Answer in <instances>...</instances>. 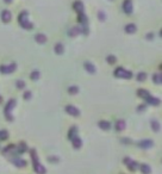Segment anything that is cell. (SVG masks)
Listing matches in <instances>:
<instances>
[{
  "label": "cell",
  "mask_w": 162,
  "mask_h": 174,
  "mask_svg": "<svg viewBox=\"0 0 162 174\" xmlns=\"http://www.w3.org/2000/svg\"><path fill=\"white\" fill-rule=\"evenodd\" d=\"M18 22H19V24L22 25V27H24L25 30H31V29L34 27L32 23L29 22V14H27L26 11H23V12L18 16Z\"/></svg>",
  "instance_id": "1"
},
{
  "label": "cell",
  "mask_w": 162,
  "mask_h": 174,
  "mask_svg": "<svg viewBox=\"0 0 162 174\" xmlns=\"http://www.w3.org/2000/svg\"><path fill=\"white\" fill-rule=\"evenodd\" d=\"M16 103H17L16 99H11V100H9L7 105L5 106V117H6V119H7L9 122H12V121H13V117H12V110L14 109Z\"/></svg>",
  "instance_id": "2"
},
{
  "label": "cell",
  "mask_w": 162,
  "mask_h": 174,
  "mask_svg": "<svg viewBox=\"0 0 162 174\" xmlns=\"http://www.w3.org/2000/svg\"><path fill=\"white\" fill-rule=\"evenodd\" d=\"M31 156H32V161H34V167H35L36 173H38V174H45V168L38 162L37 156H36V152H35V150H32V152H31Z\"/></svg>",
  "instance_id": "3"
},
{
  "label": "cell",
  "mask_w": 162,
  "mask_h": 174,
  "mask_svg": "<svg viewBox=\"0 0 162 174\" xmlns=\"http://www.w3.org/2000/svg\"><path fill=\"white\" fill-rule=\"evenodd\" d=\"M114 75H116L117 78H119V79H131V76H132L131 72H129V70L124 69L123 67L117 68L116 72H114Z\"/></svg>",
  "instance_id": "4"
},
{
  "label": "cell",
  "mask_w": 162,
  "mask_h": 174,
  "mask_svg": "<svg viewBox=\"0 0 162 174\" xmlns=\"http://www.w3.org/2000/svg\"><path fill=\"white\" fill-rule=\"evenodd\" d=\"M16 68H17L16 63L3 65V66H0V73H3V74H10V73H13L16 70Z\"/></svg>",
  "instance_id": "5"
},
{
  "label": "cell",
  "mask_w": 162,
  "mask_h": 174,
  "mask_svg": "<svg viewBox=\"0 0 162 174\" xmlns=\"http://www.w3.org/2000/svg\"><path fill=\"white\" fill-rule=\"evenodd\" d=\"M64 110H66L67 113H69L71 116H73V117H79V116H80V111H79V109H76V107L73 106V105H67Z\"/></svg>",
  "instance_id": "6"
},
{
  "label": "cell",
  "mask_w": 162,
  "mask_h": 174,
  "mask_svg": "<svg viewBox=\"0 0 162 174\" xmlns=\"http://www.w3.org/2000/svg\"><path fill=\"white\" fill-rule=\"evenodd\" d=\"M132 1L131 0H125V1L123 3V11L127 14H130L132 12Z\"/></svg>",
  "instance_id": "7"
},
{
  "label": "cell",
  "mask_w": 162,
  "mask_h": 174,
  "mask_svg": "<svg viewBox=\"0 0 162 174\" xmlns=\"http://www.w3.org/2000/svg\"><path fill=\"white\" fill-rule=\"evenodd\" d=\"M138 146H140L141 148L148 149V148H151V147L154 146V142L150 141V139H143V141H141V142L138 143Z\"/></svg>",
  "instance_id": "8"
},
{
  "label": "cell",
  "mask_w": 162,
  "mask_h": 174,
  "mask_svg": "<svg viewBox=\"0 0 162 174\" xmlns=\"http://www.w3.org/2000/svg\"><path fill=\"white\" fill-rule=\"evenodd\" d=\"M80 34H82V29L80 26H74V27L71 29V31H69V36L71 37H76Z\"/></svg>",
  "instance_id": "9"
},
{
  "label": "cell",
  "mask_w": 162,
  "mask_h": 174,
  "mask_svg": "<svg viewBox=\"0 0 162 174\" xmlns=\"http://www.w3.org/2000/svg\"><path fill=\"white\" fill-rule=\"evenodd\" d=\"M124 162L127 165V167H129V169H130V170H136V169H137V163H136L135 161L130 160L129 157H126V159L124 160Z\"/></svg>",
  "instance_id": "10"
},
{
  "label": "cell",
  "mask_w": 162,
  "mask_h": 174,
  "mask_svg": "<svg viewBox=\"0 0 162 174\" xmlns=\"http://www.w3.org/2000/svg\"><path fill=\"white\" fill-rule=\"evenodd\" d=\"M11 17H12V14H11V12H10V11L5 10V11H3V12H1V19H3V22H4V23H9V22L11 20Z\"/></svg>",
  "instance_id": "11"
},
{
  "label": "cell",
  "mask_w": 162,
  "mask_h": 174,
  "mask_svg": "<svg viewBox=\"0 0 162 174\" xmlns=\"http://www.w3.org/2000/svg\"><path fill=\"white\" fill-rule=\"evenodd\" d=\"M145 101H147V104H149V105H155V106L160 105V99H157V98H155V97H151V96H149V97L145 99Z\"/></svg>",
  "instance_id": "12"
},
{
  "label": "cell",
  "mask_w": 162,
  "mask_h": 174,
  "mask_svg": "<svg viewBox=\"0 0 162 174\" xmlns=\"http://www.w3.org/2000/svg\"><path fill=\"white\" fill-rule=\"evenodd\" d=\"M35 41H36L37 43H40V44H43V43L47 42V36H45L44 34H37V35L35 36Z\"/></svg>",
  "instance_id": "13"
},
{
  "label": "cell",
  "mask_w": 162,
  "mask_h": 174,
  "mask_svg": "<svg viewBox=\"0 0 162 174\" xmlns=\"http://www.w3.org/2000/svg\"><path fill=\"white\" fill-rule=\"evenodd\" d=\"M72 142H73V147H74L75 149L81 148V146H82V141H81L78 136H75L74 138H72Z\"/></svg>",
  "instance_id": "14"
},
{
  "label": "cell",
  "mask_w": 162,
  "mask_h": 174,
  "mask_svg": "<svg viewBox=\"0 0 162 174\" xmlns=\"http://www.w3.org/2000/svg\"><path fill=\"white\" fill-rule=\"evenodd\" d=\"M74 10L80 14V13H84V4L81 1H75L74 3Z\"/></svg>",
  "instance_id": "15"
},
{
  "label": "cell",
  "mask_w": 162,
  "mask_h": 174,
  "mask_svg": "<svg viewBox=\"0 0 162 174\" xmlns=\"http://www.w3.org/2000/svg\"><path fill=\"white\" fill-rule=\"evenodd\" d=\"M54 50H55V52H56V54L62 55V54H63V51H64V47H63V44H62V43H56V44H55Z\"/></svg>",
  "instance_id": "16"
},
{
  "label": "cell",
  "mask_w": 162,
  "mask_h": 174,
  "mask_svg": "<svg viewBox=\"0 0 162 174\" xmlns=\"http://www.w3.org/2000/svg\"><path fill=\"white\" fill-rule=\"evenodd\" d=\"M136 25L135 24H127L126 26H125V31L127 32V34H134V32H136Z\"/></svg>",
  "instance_id": "17"
},
{
  "label": "cell",
  "mask_w": 162,
  "mask_h": 174,
  "mask_svg": "<svg viewBox=\"0 0 162 174\" xmlns=\"http://www.w3.org/2000/svg\"><path fill=\"white\" fill-rule=\"evenodd\" d=\"M85 69H86L88 73H91V74L95 73V67H94L91 62H85Z\"/></svg>",
  "instance_id": "18"
},
{
  "label": "cell",
  "mask_w": 162,
  "mask_h": 174,
  "mask_svg": "<svg viewBox=\"0 0 162 174\" xmlns=\"http://www.w3.org/2000/svg\"><path fill=\"white\" fill-rule=\"evenodd\" d=\"M124 129H125V122H124L123 119L117 121V123H116V130H117V131H122V130H124Z\"/></svg>",
  "instance_id": "19"
},
{
  "label": "cell",
  "mask_w": 162,
  "mask_h": 174,
  "mask_svg": "<svg viewBox=\"0 0 162 174\" xmlns=\"http://www.w3.org/2000/svg\"><path fill=\"white\" fill-rule=\"evenodd\" d=\"M137 94H138V97H140V98H143L144 100H145V99H147V98L150 96L148 91H145V90H142V88L137 91Z\"/></svg>",
  "instance_id": "20"
},
{
  "label": "cell",
  "mask_w": 162,
  "mask_h": 174,
  "mask_svg": "<svg viewBox=\"0 0 162 174\" xmlns=\"http://www.w3.org/2000/svg\"><path fill=\"white\" fill-rule=\"evenodd\" d=\"M99 127H100V129H103V130H109V129L111 128V124H110L107 121H100V122H99Z\"/></svg>",
  "instance_id": "21"
},
{
  "label": "cell",
  "mask_w": 162,
  "mask_h": 174,
  "mask_svg": "<svg viewBox=\"0 0 162 174\" xmlns=\"http://www.w3.org/2000/svg\"><path fill=\"white\" fill-rule=\"evenodd\" d=\"M153 81L156 85H161V82H162V75L161 74H154L153 75Z\"/></svg>",
  "instance_id": "22"
},
{
  "label": "cell",
  "mask_w": 162,
  "mask_h": 174,
  "mask_svg": "<svg viewBox=\"0 0 162 174\" xmlns=\"http://www.w3.org/2000/svg\"><path fill=\"white\" fill-rule=\"evenodd\" d=\"M76 132H78V128L76 127H72L71 128V130H69V134H68V137L72 139V138H74L75 136H76Z\"/></svg>",
  "instance_id": "23"
},
{
  "label": "cell",
  "mask_w": 162,
  "mask_h": 174,
  "mask_svg": "<svg viewBox=\"0 0 162 174\" xmlns=\"http://www.w3.org/2000/svg\"><path fill=\"white\" fill-rule=\"evenodd\" d=\"M151 129L155 132H158L160 131V123L157 121H151Z\"/></svg>",
  "instance_id": "24"
},
{
  "label": "cell",
  "mask_w": 162,
  "mask_h": 174,
  "mask_svg": "<svg viewBox=\"0 0 162 174\" xmlns=\"http://www.w3.org/2000/svg\"><path fill=\"white\" fill-rule=\"evenodd\" d=\"M141 170H142L143 174H150V172H151V169H150V167L148 165H142L141 166Z\"/></svg>",
  "instance_id": "25"
},
{
  "label": "cell",
  "mask_w": 162,
  "mask_h": 174,
  "mask_svg": "<svg viewBox=\"0 0 162 174\" xmlns=\"http://www.w3.org/2000/svg\"><path fill=\"white\" fill-rule=\"evenodd\" d=\"M68 92H69V94L74 96V94H76V93L79 92V88H78L76 86H71L69 88H68Z\"/></svg>",
  "instance_id": "26"
},
{
  "label": "cell",
  "mask_w": 162,
  "mask_h": 174,
  "mask_svg": "<svg viewBox=\"0 0 162 174\" xmlns=\"http://www.w3.org/2000/svg\"><path fill=\"white\" fill-rule=\"evenodd\" d=\"M7 137H9V132L6 130H1V131H0V141H4Z\"/></svg>",
  "instance_id": "27"
},
{
  "label": "cell",
  "mask_w": 162,
  "mask_h": 174,
  "mask_svg": "<svg viewBox=\"0 0 162 174\" xmlns=\"http://www.w3.org/2000/svg\"><path fill=\"white\" fill-rule=\"evenodd\" d=\"M79 22L82 23V24H86V23H87V17H86L84 13H80V14H79Z\"/></svg>",
  "instance_id": "28"
},
{
  "label": "cell",
  "mask_w": 162,
  "mask_h": 174,
  "mask_svg": "<svg viewBox=\"0 0 162 174\" xmlns=\"http://www.w3.org/2000/svg\"><path fill=\"white\" fill-rule=\"evenodd\" d=\"M31 79L32 80H38L40 79V72H37V70H34L31 73Z\"/></svg>",
  "instance_id": "29"
},
{
  "label": "cell",
  "mask_w": 162,
  "mask_h": 174,
  "mask_svg": "<svg viewBox=\"0 0 162 174\" xmlns=\"http://www.w3.org/2000/svg\"><path fill=\"white\" fill-rule=\"evenodd\" d=\"M13 162H14L17 166H20V167H24V166L26 165V162H25L24 160H20V159H19V160H14Z\"/></svg>",
  "instance_id": "30"
},
{
  "label": "cell",
  "mask_w": 162,
  "mask_h": 174,
  "mask_svg": "<svg viewBox=\"0 0 162 174\" xmlns=\"http://www.w3.org/2000/svg\"><path fill=\"white\" fill-rule=\"evenodd\" d=\"M145 79H147L145 73H140V74L137 75V80H138V81H144Z\"/></svg>",
  "instance_id": "31"
},
{
  "label": "cell",
  "mask_w": 162,
  "mask_h": 174,
  "mask_svg": "<svg viewBox=\"0 0 162 174\" xmlns=\"http://www.w3.org/2000/svg\"><path fill=\"white\" fill-rule=\"evenodd\" d=\"M116 61H117V59H116L113 55H109V56H107V62H109V63H114Z\"/></svg>",
  "instance_id": "32"
},
{
  "label": "cell",
  "mask_w": 162,
  "mask_h": 174,
  "mask_svg": "<svg viewBox=\"0 0 162 174\" xmlns=\"http://www.w3.org/2000/svg\"><path fill=\"white\" fill-rule=\"evenodd\" d=\"M17 87H18L19 90L24 88V87H25V82H24L23 80H18V81H17Z\"/></svg>",
  "instance_id": "33"
},
{
  "label": "cell",
  "mask_w": 162,
  "mask_h": 174,
  "mask_svg": "<svg viewBox=\"0 0 162 174\" xmlns=\"http://www.w3.org/2000/svg\"><path fill=\"white\" fill-rule=\"evenodd\" d=\"M30 98H31V92H30V91H26V92L24 93V99H25V100H29Z\"/></svg>",
  "instance_id": "34"
},
{
  "label": "cell",
  "mask_w": 162,
  "mask_h": 174,
  "mask_svg": "<svg viewBox=\"0 0 162 174\" xmlns=\"http://www.w3.org/2000/svg\"><path fill=\"white\" fill-rule=\"evenodd\" d=\"M99 19H100L102 22H104V20L106 19V16L104 14V12H99Z\"/></svg>",
  "instance_id": "35"
},
{
  "label": "cell",
  "mask_w": 162,
  "mask_h": 174,
  "mask_svg": "<svg viewBox=\"0 0 162 174\" xmlns=\"http://www.w3.org/2000/svg\"><path fill=\"white\" fill-rule=\"evenodd\" d=\"M153 38H154V34H148V35H147V40L150 41V40H153Z\"/></svg>",
  "instance_id": "36"
},
{
  "label": "cell",
  "mask_w": 162,
  "mask_h": 174,
  "mask_svg": "<svg viewBox=\"0 0 162 174\" xmlns=\"http://www.w3.org/2000/svg\"><path fill=\"white\" fill-rule=\"evenodd\" d=\"M145 107H147L145 105H141V106L138 107V111H144V110H145Z\"/></svg>",
  "instance_id": "37"
},
{
  "label": "cell",
  "mask_w": 162,
  "mask_h": 174,
  "mask_svg": "<svg viewBox=\"0 0 162 174\" xmlns=\"http://www.w3.org/2000/svg\"><path fill=\"white\" fill-rule=\"evenodd\" d=\"M4 1H5L6 4H11V3H12V0H4Z\"/></svg>",
  "instance_id": "38"
},
{
  "label": "cell",
  "mask_w": 162,
  "mask_h": 174,
  "mask_svg": "<svg viewBox=\"0 0 162 174\" xmlns=\"http://www.w3.org/2000/svg\"><path fill=\"white\" fill-rule=\"evenodd\" d=\"M1 101H3V98H1V97H0V103H1Z\"/></svg>",
  "instance_id": "39"
}]
</instances>
